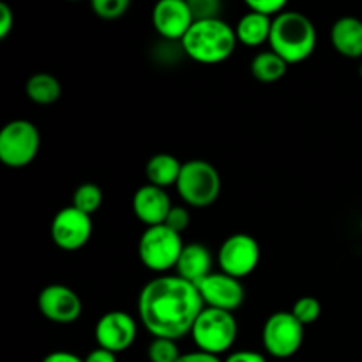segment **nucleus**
<instances>
[{"label": "nucleus", "instance_id": "obj_19", "mask_svg": "<svg viewBox=\"0 0 362 362\" xmlns=\"http://www.w3.org/2000/svg\"><path fill=\"white\" fill-rule=\"evenodd\" d=\"M272 20H274V18H269L264 16V14L250 11V13L244 14L239 20V23H237V41L243 42L244 46H250V48L264 45V42H267L269 37H271Z\"/></svg>", "mask_w": 362, "mask_h": 362}, {"label": "nucleus", "instance_id": "obj_9", "mask_svg": "<svg viewBox=\"0 0 362 362\" xmlns=\"http://www.w3.org/2000/svg\"><path fill=\"white\" fill-rule=\"evenodd\" d=\"M260 262V246L247 233H233L223 240L218 251V265L221 272L235 279H243L255 272Z\"/></svg>", "mask_w": 362, "mask_h": 362}, {"label": "nucleus", "instance_id": "obj_27", "mask_svg": "<svg viewBox=\"0 0 362 362\" xmlns=\"http://www.w3.org/2000/svg\"><path fill=\"white\" fill-rule=\"evenodd\" d=\"M246 6L253 13L264 14V16L269 18H276L278 14H281L285 11L286 2L285 0H247Z\"/></svg>", "mask_w": 362, "mask_h": 362}, {"label": "nucleus", "instance_id": "obj_7", "mask_svg": "<svg viewBox=\"0 0 362 362\" xmlns=\"http://www.w3.org/2000/svg\"><path fill=\"white\" fill-rule=\"evenodd\" d=\"M41 147V134L30 120L16 119L0 129V161L9 168L30 165Z\"/></svg>", "mask_w": 362, "mask_h": 362}, {"label": "nucleus", "instance_id": "obj_26", "mask_svg": "<svg viewBox=\"0 0 362 362\" xmlns=\"http://www.w3.org/2000/svg\"><path fill=\"white\" fill-rule=\"evenodd\" d=\"M191 13H193L194 21L216 20L221 18V4L218 0H191L189 2Z\"/></svg>", "mask_w": 362, "mask_h": 362}, {"label": "nucleus", "instance_id": "obj_33", "mask_svg": "<svg viewBox=\"0 0 362 362\" xmlns=\"http://www.w3.org/2000/svg\"><path fill=\"white\" fill-rule=\"evenodd\" d=\"M41 362H85V359L78 357L76 354L66 352V350H57V352L48 354Z\"/></svg>", "mask_w": 362, "mask_h": 362}, {"label": "nucleus", "instance_id": "obj_29", "mask_svg": "<svg viewBox=\"0 0 362 362\" xmlns=\"http://www.w3.org/2000/svg\"><path fill=\"white\" fill-rule=\"evenodd\" d=\"M14 25V16L13 11L7 4L0 2V39H6L11 34Z\"/></svg>", "mask_w": 362, "mask_h": 362}, {"label": "nucleus", "instance_id": "obj_3", "mask_svg": "<svg viewBox=\"0 0 362 362\" xmlns=\"http://www.w3.org/2000/svg\"><path fill=\"white\" fill-rule=\"evenodd\" d=\"M271 49L286 64H299L310 59L317 46V28L313 21L297 11H283L272 20Z\"/></svg>", "mask_w": 362, "mask_h": 362}, {"label": "nucleus", "instance_id": "obj_17", "mask_svg": "<svg viewBox=\"0 0 362 362\" xmlns=\"http://www.w3.org/2000/svg\"><path fill=\"white\" fill-rule=\"evenodd\" d=\"M331 42L339 55L346 59H361L362 21L354 16L339 18L331 28Z\"/></svg>", "mask_w": 362, "mask_h": 362}, {"label": "nucleus", "instance_id": "obj_14", "mask_svg": "<svg viewBox=\"0 0 362 362\" xmlns=\"http://www.w3.org/2000/svg\"><path fill=\"white\" fill-rule=\"evenodd\" d=\"M193 23V13L186 0H161L152 9V25L166 41H182Z\"/></svg>", "mask_w": 362, "mask_h": 362}, {"label": "nucleus", "instance_id": "obj_13", "mask_svg": "<svg viewBox=\"0 0 362 362\" xmlns=\"http://www.w3.org/2000/svg\"><path fill=\"white\" fill-rule=\"evenodd\" d=\"M37 308L45 318L55 324H73L80 318L81 299L66 285H48L37 297Z\"/></svg>", "mask_w": 362, "mask_h": 362}, {"label": "nucleus", "instance_id": "obj_30", "mask_svg": "<svg viewBox=\"0 0 362 362\" xmlns=\"http://www.w3.org/2000/svg\"><path fill=\"white\" fill-rule=\"evenodd\" d=\"M223 362H267L264 354L253 350H237L232 352Z\"/></svg>", "mask_w": 362, "mask_h": 362}, {"label": "nucleus", "instance_id": "obj_12", "mask_svg": "<svg viewBox=\"0 0 362 362\" xmlns=\"http://www.w3.org/2000/svg\"><path fill=\"white\" fill-rule=\"evenodd\" d=\"M205 308L230 311L233 313L244 303V286L240 279L232 278L225 272H212L197 285Z\"/></svg>", "mask_w": 362, "mask_h": 362}, {"label": "nucleus", "instance_id": "obj_21", "mask_svg": "<svg viewBox=\"0 0 362 362\" xmlns=\"http://www.w3.org/2000/svg\"><path fill=\"white\" fill-rule=\"evenodd\" d=\"M288 64L271 49V52H262L251 60V74L262 83H274L281 80L286 73Z\"/></svg>", "mask_w": 362, "mask_h": 362}, {"label": "nucleus", "instance_id": "obj_11", "mask_svg": "<svg viewBox=\"0 0 362 362\" xmlns=\"http://www.w3.org/2000/svg\"><path fill=\"white\" fill-rule=\"evenodd\" d=\"M138 334L136 322L124 311H108L98 320L94 338L98 346L113 354L124 352L134 343Z\"/></svg>", "mask_w": 362, "mask_h": 362}, {"label": "nucleus", "instance_id": "obj_6", "mask_svg": "<svg viewBox=\"0 0 362 362\" xmlns=\"http://www.w3.org/2000/svg\"><path fill=\"white\" fill-rule=\"evenodd\" d=\"M184 246L180 233L166 225L148 226L138 243V257L148 271L166 274L170 269H175Z\"/></svg>", "mask_w": 362, "mask_h": 362}, {"label": "nucleus", "instance_id": "obj_28", "mask_svg": "<svg viewBox=\"0 0 362 362\" xmlns=\"http://www.w3.org/2000/svg\"><path fill=\"white\" fill-rule=\"evenodd\" d=\"M189 223H191V216H189V212H187V209L179 207V205H173L172 211H170V214H168V218H166L165 225L168 226V228H172L173 232L182 233L184 230L189 226Z\"/></svg>", "mask_w": 362, "mask_h": 362}, {"label": "nucleus", "instance_id": "obj_16", "mask_svg": "<svg viewBox=\"0 0 362 362\" xmlns=\"http://www.w3.org/2000/svg\"><path fill=\"white\" fill-rule=\"evenodd\" d=\"M177 276L194 286L212 274V255L204 244H186L175 265Z\"/></svg>", "mask_w": 362, "mask_h": 362}, {"label": "nucleus", "instance_id": "obj_24", "mask_svg": "<svg viewBox=\"0 0 362 362\" xmlns=\"http://www.w3.org/2000/svg\"><path fill=\"white\" fill-rule=\"evenodd\" d=\"M322 313L320 300L315 297H300L292 308V315L306 327V325L315 324Z\"/></svg>", "mask_w": 362, "mask_h": 362}, {"label": "nucleus", "instance_id": "obj_25", "mask_svg": "<svg viewBox=\"0 0 362 362\" xmlns=\"http://www.w3.org/2000/svg\"><path fill=\"white\" fill-rule=\"evenodd\" d=\"M129 9V0H94L92 11L101 20H117Z\"/></svg>", "mask_w": 362, "mask_h": 362}, {"label": "nucleus", "instance_id": "obj_8", "mask_svg": "<svg viewBox=\"0 0 362 362\" xmlns=\"http://www.w3.org/2000/svg\"><path fill=\"white\" fill-rule=\"evenodd\" d=\"M304 341V325L292 311H278L265 320L262 329V343L265 352L276 359L296 356Z\"/></svg>", "mask_w": 362, "mask_h": 362}, {"label": "nucleus", "instance_id": "obj_2", "mask_svg": "<svg viewBox=\"0 0 362 362\" xmlns=\"http://www.w3.org/2000/svg\"><path fill=\"white\" fill-rule=\"evenodd\" d=\"M180 45L191 60L212 66L230 59L235 49L237 34L235 28L230 27L221 18L194 21Z\"/></svg>", "mask_w": 362, "mask_h": 362}, {"label": "nucleus", "instance_id": "obj_5", "mask_svg": "<svg viewBox=\"0 0 362 362\" xmlns=\"http://www.w3.org/2000/svg\"><path fill=\"white\" fill-rule=\"evenodd\" d=\"M239 332L235 317L230 311L205 308L191 329V338L200 352L221 356L233 346Z\"/></svg>", "mask_w": 362, "mask_h": 362}, {"label": "nucleus", "instance_id": "obj_18", "mask_svg": "<svg viewBox=\"0 0 362 362\" xmlns=\"http://www.w3.org/2000/svg\"><path fill=\"white\" fill-rule=\"evenodd\" d=\"M180 170H182V163L175 156L161 152L148 159L147 166H145V175H147L148 184L166 189L170 186H177Z\"/></svg>", "mask_w": 362, "mask_h": 362}, {"label": "nucleus", "instance_id": "obj_32", "mask_svg": "<svg viewBox=\"0 0 362 362\" xmlns=\"http://www.w3.org/2000/svg\"><path fill=\"white\" fill-rule=\"evenodd\" d=\"M177 362H223L218 356H212V354H205L197 350V352H187L180 356V359Z\"/></svg>", "mask_w": 362, "mask_h": 362}, {"label": "nucleus", "instance_id": "obj_31", "mask_svg": "<svg viewBox=\"0 0 362 362\" xmlns=\"http://www.w3.org/2000/svg\"><path fill=\"white\" fill-rule=\"evenodd\" d=\"M85 362H117V354L98 346V349H94L92 352L87 354Z\"/></svg>", "mask_w": 362, "mask_h": 362}, {"label": "nucleus", "instance_id": "obj_10", "mask_svg": "<svg viewBox=\"0 0 362 362\" xmlns=\"http://www.w3.org/2000/svg\"><path fill=\"white\" fill-rule=\"evenodd\" d=\"M52 240L64 251L81 250L92 235V218L76 207L60 209L49 226Z\"/></svg>", "mask_w": 362, "mask_h": 362}, {"label": "nucleus", "instance_id": "obj_4", "mask_svg": "<svg viewBox=\"0 0 362 362\" xmlns=\"http://www.w3.org/2000/svg\"><path fill=\"white\" fill-rule=\"evenodd\" d=\"M177 193L187 205L197 209L209 207L221 193V177L214 165L204 159H191L182 163Z\"/></svg>", "mask_w": 362, "mask_h": 362}, {"label": "nucleus", "instance_id": "obj_34", "mask_svg": "<svg viewBox=\"0 0 362 362\" xmlns=\"http://www.w3.org/2000/svg\"><path fill=\"white\" fill-rule=\"evenodd\" d=\"M361 232H362V219H361Z\"/></svg>", "mask_w": 362, "mask_h": 362}, {"label": "nucleus", "instance_id": "obj_22", "mask_svg": "<svg viewBox=\"0 0 362 362\" xmlns=\"http://www.w3.org/2000/svg\"><path fill=\"white\" fill-rule=\"evenodd\" d=\"M103 204V191L98 184L85 182L76 187L73 194V207L78 211L85 212V214L92 216L94 212L99 211Z\"/></svg>", "mask_w": 362, "mask_h": 362}, {"label": "nucleus", "instance_id": "obj_1", "mask_svg": "<svg viewBox=\"0 0 362 362\" xmlns=\"http://www.w3.org/2000/svg\"><path fill=\"white\" fill-rule=\"evenodd\" d=\"M204 310V299L197 286L177 274L151 279L138 297L140 320L154 338L177 341L191 334Z\"/></svg>", "mask_w": 362, "mask_h": 362}, {"label": "nucleus", "instance_id": "obj_15", "mask_svg": "<svg viewBox=\"0 0 362 362\" xmlns=\"http://www.w3.org/2000/svg\"><path fill=\"white\" fill-rule=\"evenodd\" d=\"M172 200H170L166 189L156 187L152 184L138 187L133 197V212L144 225L158 226L165 225L170 211H172Z\"/></svg>", "mask_w": 362, "mask_h": 362}, {"label": "nucleus", "instance_id": "obj_23", "mask_svg": "<svg viewBox=\"0 0 362 362\" xmlns=\"http://www.w3.org/2000/svg\"><path fill=\"white\" fill-rule=\"evenodd\" d=\"M148 361L151 362H177L182 354L179 352L177 341L173 339L154 338L148 345Z\"/></svg>", "mask_w": 362, "mask_h": 362}, {"label": "nucleus", "instance_id": "obj_35", "mask_svg": "<svg viewBox=\"0 0 362 362\" xmlns=\"http://www.w3.org/2000/svg\"><path fill=\"white\" fill-rule=\"evenodd\" d=\"M361 76H362V66H361Z\"/></svg>", "mask_w": 362, "mask_h": 362}, {"label": "nucleus", "instance_id": "obj_20", "mask_svg": "<svg viewBox=\"0 0 362 362\" xmlns=\"http://www.w3.org/2000/svg\"><path fill=\"white\" fill-rule=\"evenodd\" d=\"M25 92L32 103L48 106L59 101L60 94H62V85L53 74L35 73L25 83Z\"/></svg>", "mask_w": 362, "mask_h": 362}]
</instances>
